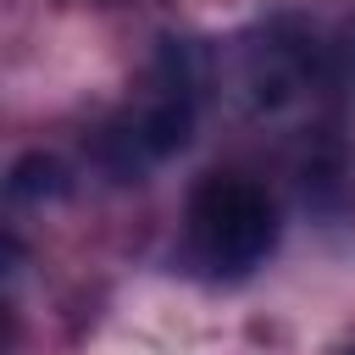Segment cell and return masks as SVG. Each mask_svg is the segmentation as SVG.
<instances>
[{"label": "cell", "instance_id": "cell-1", "mask_svg": "<svg viewBox=\"0 0 355 355\" xmlns=\"http://www.w3.org/2000/svg\"><path fill=\"white\" fill-rule=\"evenodd\" d=\"M277 239V211L261 183L216 172L189 194V244L216 272H250Z\"/></svg>", "mask_w": 355, "mask_h": 355}, {"label": "cell", "instance_id": "cell-2", "mask_svg": "<svg viewBox=\"0 0 355 355\" xmlns=\"http://www.w3.org/2000/svg\"><path fill=\"white\" fill-rule=\"evenodd\" d=\"M11 194L17 200H39V194H61V166L50 155H22L11 166Z\"/></svg>", "mask_w": 355, "mask_h": 355}]
</instances>
